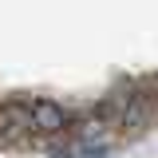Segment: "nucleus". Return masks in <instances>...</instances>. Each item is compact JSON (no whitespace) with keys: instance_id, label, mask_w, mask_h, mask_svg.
<instances>
[{"instance_id":"obj_1","label":"nucleus","mask_w":158,"mask_h":158,"mask_svg":"<svg viewBox=\"0 0 158 158\" xmlns=\"http://www.w3.org/2000/svg\"><path fill=\"white\" fill-rule=\"evenodd\" d=\"M36 135V118L28 99H4L0 103V146H20Z\"/></svg>"},{"instance_id":"obj_2","label":"nucleus","mask_w":158,"mask_h":158,"mask_svg":"<svg viewBox=\"0 0 158 158\" xmlns=\"http://www.w3.org/2000/svg\"><path fill=\"white\" fill-rule=\"evenodd\" d=\"M154 91H158V83H154ZM150 91V87H135V99H131V107H127V115H123V131L118 135H146L150 127H154V118H158V95Z\"/></svg>"},{"instance_id":"obj_3","label":"nucleus","mask_w":158,"mask_h":158,"mask_svg":"<svg viewBox=\"0 0 158 158\" xmlns=\"http://www.w3.org/2000/svg\"><path fill=\"white\" fill-rule=\"evenodd\" d=\"M32 103V118H36V135L44 138H52V135H67L71 131V111L63 107V103H56V99H28Z\"/></svg>"}]
</instances>
